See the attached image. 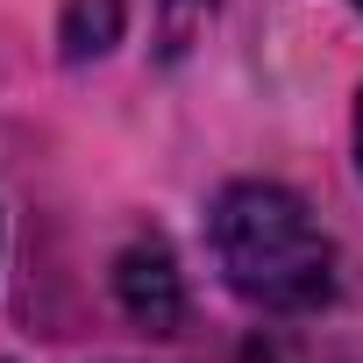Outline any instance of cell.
Returning a JSON list of instances; mask_svg holds the SVG:
<instances>
[{
	"mask_svg": "<svg viewBox=\"0 0 363 363\" xmlns=\"http://www.w3.org/2000/svg\"><path fill=\"white\" fill-rule=\"evenodd\" d=\"M171 8H178V15H207L214 0H171Z\"/></svg>",
	"mask_w": 363,
	"mask_h": 363,
	"instance_id": "4",
	"label": "cell"
},
{
	"mask_svg": "<svg viewBox=\"0 0 363 363\" xmlns=\"http://www.w3.org/2000/svg\"><path fill=\"white\" fill-rule=\"evenodd\" d=\"M356 8H363V0H356Z\"/></svg>",
	"mask_w": 363,
	"mask_h": 363,
	"instance_id": "6",
	"label": "cell"
},
{
	"mask_svg": "<svg viewBox=\"0 0 363 363\" xmlns=\"http://www.w3.org/2000/svg\"><path fill=\"white\" fill-rule=\"evenodd\" d=\"M214 257L221 278L264 313H313L335 299V242L285 186H228L214 200Z\"/></svg>",
	"mask_w": 363,
	"mask_h": 363,
	"instance_id": "1",
	"label": "cell"
},
{
	"mask_svg": "<svg viewBox=\"0 0 363 363\" xmlns=\"http://www.w3.org/2000/svg\"><path fill=\"white\" fill-rule=\"evenodd\" d=\"M114 299L143 335H171L186 320V278H178V264H171V250L157 235H143L114 257Z\"/></svg>",
	"mask_w": 363,
	"mask_h": 363,
	"instance_id": "2",
	"label": "cell"
},
{
	"mask_svg": "<svg viewBox=\"0 0 363 363\" xmlns=\"http://www.w3.org/2000/svg\"><path fill=\"white\" fill-rule=\"evenodd\" d=\"M57 43H65L72 65L114 50V43H121V0H65V29H57Z\"/></svg>",
	"mask_w": 363,
	"mask_h": 363,
	"instance_id": "3",
	"label": "cell"
},
{
	"mask_svg": "<svg viewBox=\"0 0 363 363\" xmlns=\"http://www.w3.org/2000/svg\"><path fill=\"white\" fill-rule=\"evenodd\" d=\"M356 157H363V107H356Z\"/></svg>",
	"mask_w": 363,
	"mask_h": 363,
	"instance_id": "5",
	"label": "cell"
}]
</instances>
